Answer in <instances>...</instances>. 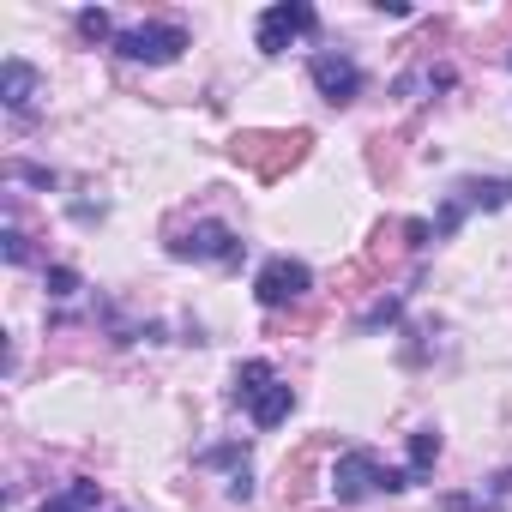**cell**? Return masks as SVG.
<instances>
[{
  "label": "cell",
  "instance_id": "obj_1",
  "mask_svg": "<svg viewBox=\"0 0 512 512\" xmlns=\"http://www.w3.org/2000/svg\"><path fill=\"white\" fill-rule=\"evenodd\" d=\"M398 488H416L410 470H392V464H386L380 452H368V446H350V452L332 464V494H338V506H362V500L398 494Z\"/></svg>",
  "mask_w": 512,
  "mask_h": 512
},
{
  "label": "cell",
  "instance_id": "obj_2",
  "mask_svg": "<svg viewBox=\"0 0 512 512\" xmlns=\"http://www.w3.org/2000/svg\"><path fill=\"white\" fill-rule=\"evenodd\" d=\"M308 145H314L308 127H290V133H235V139H229V157L247 163L260 181H284V175L308 157Z\"/></svg>",
  "mask_w": 512,
  "mask_h": 512
},
{
  "label": "cell",
  "instance_id": "obj_3",
  "mask_svg": "<svg viewBox=\"0 0 512 512\" xmlns=\"http://www.w3.org/2000/svg\"><path fill=\"white\" fill-rule=\"evenodd\" d=\"M235 404H247L253 428H278V422H290L296 392L278 380V368H272L266 356H253V362H241V368H235Z\"/></svg>",
  "mask_w": 512,
  "mask_h": 512
},
{
  "label": "cell",
  "instance_id": "obj_4",
  "mask_svg": "<svg viewBox=\"0 0 512 512\" xmlns=\"http://www.w3.org/2000/svg\"><path fill=\"white\" fill-rule=\"evenodd\" d=\"M169 253H175V260H205V266H241V235H235L229 223L205 217V223H193L187 235H175Z\"/></svg>",
  "mask_w": 512,
  "mask_h": 512
},
{
  "label": "cell",
  "instance_id": "obj_5",
  "mask_svg": "<svg viewBox=\"0 0 512 512\" xmlns=\"http://www.w3.org/2000/svg\"><path fill=\"white\" fill-rule=\"evenodd\" d=\"M320 31V13L308 7V0H284V7H266L260 13V55H284L290 43H302V37H314Z\"/></svg>",
  "mask_w": 512,
  "mask_h": 512
},
{
  "label": "cell",
  "instance_id": "obj_6",
  "mask_svg": "<svg viewBox=\"0 0 512 512\" xmlns=\"http://www.w3.org/2000/svg\"><path fill=\"white\" fill-rule=\"evenodd\" d=\"M115 49H121L127 61H139V67H169V61H181L187 31H181V25H133V31L115 37Z\"/></svg>",
  "mask_w": 512,
  "mask_h": 512
},
{
  "label": "cell",
  "instance_id": "obj_7",
  "mask_svg": "<svg viewBox=\"0 0 512 512\" xmlns=\"http://www.w3.org/2000/svg\"><path fill=\"white\" fill-rule=\"evenodd\" d=\"M308 79H314V91H320L332 109H350V103L362 97V67H356L350 55H332V49H320V55L308 61Z\"/></svg>",
  "mask_w": 512,
  "mask_h": 512
},
{
  "label": "cell",
  "instance_id": "obj_8",
  "mask_svg": "<svg viewBox=\"0 0 512 512\" xmlns=\"http://www.w3.org/2000/svg\"><path fill=\"white\" fill-rule=\"evenodd\" d=\"M506 199H512V181H458V187H452V199H446V205H440V217H434V241H440V235H452V229L464 223V211H476V205H482V211H500Z\"/></svg>",
  "mask_w": 512,
  "mask_h": 512
},
{
  "label": "cell",
  "instance_id": "obj_9",
  "mask_svg": "<svg viewBox=\"0 0 512 512\" xmlns=\"http://www.w3.org/2000/svg\"><path fill=\"white\" fill-rule=\"evenodd\" d=\"M308 290H314V272H308L302 260H266L260 278H253V296H260L266 308H290V302H302Z\"/></svg>",
  "mask_w": 512,
  "mask_h": 512
},
{
  "label": "cell",
  "instance_id": "obj_10",
  "mask_svg": "<svg viewBox=\"0 0 512 512\" xmlns=\"http://www.w3.org/2000/svg\"><path fill=\"white\" fill-rule=\"evenodd\" d=\"M0 103H7L13 121H37V103H43V79L31 61H7L0 67Z\"/></svg>",
  "mask_w": 512,
  "mask_h": 512
},
{
  "label": "cell",
  "instance_id": "obj_11",
  "mask_svg": "<svg viewBox=\"0 0 512 512\" xmlns=\"http://www.w3.org/2000/svg\"><path fill=\"white\" fill-rule=\"evenodd\" d=\"M97 506H103V488H97L91 476H79V482H67L61 494H49L37 512H97Z\"/></svg>",
  "mask_w": 512,
  "mask_h": 512
},
{
  "label": "cell",
  "instance_id": "obj_12",
  "mask_svg": "<svg viewBox=\"0 0 512 512\" xmlns=\"http://www.w3.org/2000/svg\"><path fill=\"white\" fill-rule=\"evenodd\" d=\"M434 458H440V428H416L410 434V482H428V470H434Z\"/></svg>",
  "mask_w": 512,
  "mask_h": 512
},
{
  "label": "cell",
  "instance_id": "obj_13",
  "mask_svg": "<svg viewBox=\"0 0 512 512\" xmlns=\"http://www.w3.org/2000/svg\"><path fill=\"white\" fill-rule=\"evenodd\" d=\"M79 37H85V43H109V37H115V19H109L103 7H85V13H79Z\"/></svg>",
  "mask_w": 512,
  "mask_h": 512
},
{
  "label": "cell",
  "instance_id": "obj_14",
  "mask_svg": "<svg viewBox=\"0 0 512 512\" xmlns=\"http://www.w3.org/2000/svg\"><path fill=\"white\" fill-rule=\"evenodd\" d=\"M308 464H314V446H302V452H296V458L284 464V494H290V500H296V494L308 488Z\"/></svg>",
  "mask_w": 512,
  "mask_h": 512
},
{
  "label": "cell",
  "instance_id": "obj_15",
  "mask_svg": "<svg viewBox=\"0 0 512 512\" xmlns=\"http://www.w3.org/2000/svg\"><path fill=\"white\" fill-rule=\"evenodd\" d=\"M368 169H374V175H392V169H398V139L380 133V139L368 145Z\"/></svg>",
  "mask_w": 512,
  "mask_h": 512
},
{
  "label": "cell",
  "instance_id": "obj_16",
  "mask_svg": "<svg viewBox=\"0 0 512 512\" xmlns=\"http://www.w3.org/2000/svg\"><path fill=\"white\" fill-rule=\"evenodd\" d=\"M0 247H7V266H31V241H25V229H13V223H7Z\"/></svg>",
  "mask_w": 512,
  "mask_h": 512
},
{
  "label": "cell",
  "instance_id": "obj_17",
  "mask_svg": "<svg viewBox=\"0 0 512 512\" xmlns=\"http://www.w3.org/2000/svg\"><path fill=\"white\" fill-rule=\"evenodd\" d=\"M398 314H404V296H386V302H380V308H374V314L362 320V332H380V326H392Z\"/></svg>",
  "mask_w": 512,
  "mask_h": 512
},
{
  "label": "cell",
  "instance_id": "obj_18",
  "mask_svg": "<svg viewBox=\"0 0 512 512\" xmlns=\"http://www.w3.org/2000/svg\"><path fill=\"white\" fill-rule=\"evenodd\" d=\"M7 175H13V181H31V187H55V175L37 169V163H7Z\"/></svg>",
  "mask_w": 512,
  "mask_h": 512
},
{
  "label": "cell",
  "instance_id": "obj_19",
  "mask_svg": "<svg viewBox=\"0 0 512 512\" xmlns=\"http://www.w3.org/2000/svg\"><path fill=\"white\" fill-rule=\"evenodd\" d=\"M79 290V272L73 266H49V296H73Z\"/></svg>",
  "mask_w": 512,
  "mask_h": 512
},
{
  "label": "cell",
  "instance_id": "obj_20",
  "mask_svg": "<svg viewBox=\"0 0 512 512\" xmlns=\"http://www.w3.org/2000/svg\"><path fill=\"white\" fill-rule=\"evenodd\" d=\"M404 241H410V247H428V241H434V223L410 217V223H404Z\"/></svg>",
  "mask_w": 512,
  "mask_h": 512
},
{
  "label": "cell",
  "instance_id": "obj_21",
  "mask_svg": "<svg viewBox=\"0 0 512 512\" xmlns=\"http://www.w3.org/2000/svg\"><path fill=\"white\" fill-rule=\"evenodd\" d=\"M440 506H446V512H476V500H470V494H446Z\"/></svg>",
  "mask_w": 512,
  "mask_h": 512
}]
</instances>
